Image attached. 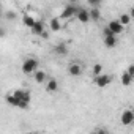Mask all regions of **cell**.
I'll list each match as a JSON object with an SVG mask.
<instances>
[{
	"instance_id": "cell-1",
	"label": "cell",
	"mask_w": 134,
	"mask_h": 134,
	"mask_svg": "<svg viewBox=\"0 0 134 134\" xmlns=\"http://www.w3.org/2000/svg\"><path fill=\"white\" fill-rule=\"evenodd\" d=\"M38 66H40V63H38V60L36 58H33V57H29V58H25L24 60V63H22V73L24 74H33L36 70H38Z\"/></svg>"
},
{
	"instance_id": "cell-2",
	"label": "cell",
	"mask_w": 134,
	"mask_h": 134,
	"mask_svg": "<svg viewBox=\"0 0 134 134\" xmlns=\"http://www.w3.org/2000/svg\"><path fill=\"white\" fill-rule=\"evenodd\" d=\"M79 8H81V7H77L76 3H68V5H66V7L62 10L60 19H71V18H76Z\"/></svg>"
},
{
	"instance_id": "cell-3",
	"label": "cell",
	"mask_w": 134,
	"mask_h": 134,
	"mask_svg": "<svg viewBox=\"0 0 134 134\" xmlns=\"http://www.w3.org/2000/svg\"><path fill=\"white\" fill-rule=\"evenodd\" d=\"M93 82H95V85H96L98 88H104V87H107V85L112 82V76L103 73V74H99V76H95Z\"/></svg>"
},
{
	"instance_id": "cell-4",
	"label": "cell",
	"mask_w": 134,
	"mask_h": 134,
	"mask_svg": "<svg viewBox=\"0 0 134 134\" xmlns=\"http://www.w3.org/2000/svg\"><path fill=\"white\" fill-rule=\"evenodd\" d=\"M120 121H121V125H125V126L132 125V123H134V110L125 109V110L121 112V115H120Z\"/></svg>"
},
{
	"instance_id": "cell-5",
	"label": "cell",
	"mask_w": 134,
	"mask_h": 134,
	"mask_svg": "<svg viewBox=\"0 0 134 134\" xmlns=\"http://www.w3.org/2000/svg\"><path fill=\"white\" fill-rule=\"evenodd\" d=\"M76 19H77L81 24H87V22H90V21H92V19H90V10L79 8V11H77V14H76Z\"/></svg>"
},
{
	"instance_id": "cell-6",
	"label": "cell",
	"mask_w": 134,
	"mask_h": 134,
	"mask_svg": "<svg viewBox=\"0 0 134 134\" xmlns=\"http://www.w3.org/2000/svg\"><path fill=\"white\" fill-rule=\"evenodd\" d=\"M68 74H70V76H73V77H77V76H81V74H82V66H81L79 63L73 62V63L68 66Z\"/></svg>"
},
{
	"instance_id": "cell-7",
	"label": "cell",
	"mask_w": 134,
	"mask_h": 134,
	"mask_svg": "<svg viewBox=\"0 0 134 134\" xmlns=\"http://www.w3.org/2000/svg\"><path fill=\"white\" fill-rule=\"evenodd\" d=\"M107 25H109V29H110V30H112L115 35H120V33L123 32V29H125V25H123V24H121L118 19H114V21H110Z\"/></svg>"
},
{
	"instance_id": "cell-8",
	"label": "cell",
	"mask_w": 134,
	"mask_h": 134,
	"mask_svg": "<svg viewBox=\"0 0 134 134\" xmlns=\"http://www.w3.org/2000/svg\"><path fill=\"white\" fill-rule=\"evenodd\" d=\"M44 88H46L47 93H54V92H57V90H58V82H57V79H54V77L47 79V82L44 84Z\"/></svg>"
},
{
	"instance_id": "cell-9",
	"label": "cell",
	"mask_w": 134,
	"mask_h": 134,
	"mask_svg": "<svg viewBox=\"0 0 134 134\" xmlns=\"http://www.w3.org/2000/svg\"><path fill=\"white\" fill-rule=\"evenodd\" d=\"M103 41H104V46H106V47H109V49H112V47H115V46L118 44V40H117V35H110V36H104V38H103Z\"/></svg>"
},
{
	"instance_id": "cell-10",
	"label": "cell",
	"mask_w": 134,
	"mask_h": 134,
	"mask_svg": "<svg viewBox=\"0 0 134 134\" xmlns=\"http://www.w3.org/2000/svg\"><path fill=\"white\" fill-rule=\"evenodd\" d=\"M54 54L57 55H66L68 54V46H66L65 43H58L54 46Z\"/></svg>"
},
{
	"instance_id": "cell-11",
	"label": "cell",
	"mask_w": 134,
	"mask_h": 134,
	"mask_svg": "<svg viewBox=\"0 0 134 134\" xmlns=\"http://www.w3.org/2000/svg\"><path fill=\"white\" fill-rule=\"evenodd\" d=\"M30 30H32V33H33V35L41 36V33L44 32V22H43V21H36V24H35Z\"/></svg>"
},
{
	"instance_id": "cell-12",
	"label": "cell",
	"mask_w": 134,
	"mask_h": 134,
	"mask_svg": "<svg viewBox=\"0 0 134 134\" xmlns=\"http://www.w3.org/2000/svg\"><path fill=\"white\" fill-rule=\"evenodd\" d=\"M13 93H14L19 99H22V101H30V98H32L29 90H14Z\"/></svg>"
},
{
	"instance_id": "cell-13",
	"label": "cell",
	"mask_w": 134,
	"mask_h": 134,
	"mask_svg": "<svg viewBox=\"0 0 134 134\" xmlns=\"http://www.w3.org/2000/svg\"><path fill=\"white\" fill-rule=\"evenodd\" d=\"M5 99H7V103H8L10 106H14V107H19V103H21V99H19V98H18L16 95H14V93H8Z\"/></svg>"
},
{
	"instance_id": "cell-14",
	"label": "cell",
	"mask_w": 134,
	"mask_h": 134,
	"mask_svg": "<svg viewBox=\"0 0 134 134\" xmlns=\"http://www.w3.org/2000/svg\"><path fill=\"white\" fill-rule=\"evenodd\" d=\"M33 77H35V81H36L38 84H44V82H46V79H47L46 73H44V71H41V70H36V71L33 73Z\"/></svg>"
},
{
	"instance_id": "cell-15",
	"label": "cell",
	"mask_w": 134,
	"mask_h": 134,
	"mask_svg": "<svg viewBox=\"0 0 134 134\" xmlns=\"http://www.w3.org/2000/svg\"><path fill=\"white\" fill-rule=\"evenodd\" d=\"M132 81H134V76H132V74H129L128 71H125V73L121 74V85L128 87V85H131V84H132Z\"/></svg>"
},
{
	"instance_id": "cell-16",
	"label": "cell",
	"mask_w": 134,
	"mask_h": 134,
	"mask_svg": "<svg viewBox=\"0 0 134 134\" xmlns=\"http://www.w3.org/2000/svg\"><path fill=\"white\" fill-rule=\"evenodd\" d=\"M22 24L25 25V27H29V29H32L35 24H36V19L35 18H32L30 14H25L24 18H22Z\"/></svg>"
},
{
	"instance_id": "cell-17",
	"label": "cell",
	"mask_w": 134,
	"mask_h": 134,
	"mask_svg": "<svg viewBox=\"0 0 134 134\" xmlns=\"http://www.w3.org/2000/svg\"><path fill=\"white\" fill-rule=\"evenodd\" d=\"M90 19L95 21V22L101 19V11L98 10V7H92V8H90Z\"/></svg>"
},
{
	"instance_id": "cell-18",
	"label": "cell",
	"mask_w": 134,
	"mask_h": 134,
	"mask_svg": "<svg viewBox=\"0 0 134 134\" xmlns=\"http://www.w3.org/2000/svg\"><path fill=\"white\" fill-rule=\"evenodd\" d=\"M49 25H51V30H52V32H58V30L62 29V24H60V18H52Z\"/></svg>"
},
{
	"instance_id": "cell-19",
	"label": "cell",
	"mask_w": 134,
	"mask_h": 134,
	"mask_svg": "<svg viewBox=\"0 0 134 134\" xmlns=\"http://www.w3.org/2000/svg\"><path fill=\"white\" fill-rule=\"evenodd\" d=\"M131 19H132V18H131V14H126V13H123V14L118 18V21H120L123 25H128V24L131 22Z\"/></svg>"
},
{
	"instance_id": "cell-20",
	"label": "cell",
	"mask_w": 134,
	"mask_h": 134,
	"mask_svg": "<svg viewBox=\"0 0 134 134\" xmlns=\"http://www.w3.org/2000/svg\"><path fill=\"white\" fill-rule=\"evenodd\" d=\"M92 71H93V74H95V76L103 74V65H101V63H96V65L93 66V70H92Z\"/></svg>"
},
{
	"instance_id": "cell-21",
	"label": "cell",
	"mask_w": 134,
	"mask_h": 134,
	"mask_svg": "<svg viewBox=\"0 0 134 134\" xmlns=\"http://www.w3.org/2000/svg\"><path fill=\"white\" fill-rule=\"evenodd\" d=\"M101 33H103V38H104V36H110V35H115V33H114V32L109 29V25H106V27L103 29V32H101Z\"/></svg>"
},
{
	"instance_id": "cell-22",
	"label": "cell",
	"mask_w": 134,
	"mask_h": 134,
	"mask_svg": "<svg viewBox=\"0 0 134 134\" xmlns=\"http://www.w3.org/2000/svg\"><path fill=\"white\" fill-rule=\"evenodd\" d=\"M87 2H88L90 7H99L103 3V0H87Z\"/></svg>"
},
{
	"instance_id": "cell-23",
	"label": "cell",
	"mask_w": 134,
	"mask_h": 134,
	"mask_svg": "<svg viewBox=\"0 0 134 134\" xmlns=\"http://www.w3.org/2000/svg\"><path fill=\"white\" fill-rule=\"evenodd\" d=\"M5 18L10 19V21H11V19H16V13H14V11H8V13L5 14Z\"/></svg>"
},
{
	"instance_id": "cell-24",
	"label": "cell",
	"mask_w": 134,
	"mask_h": 134,
	"mask_svg": "<svg viewBox=\"0 0 134 134\" xmlns=\"http://www.w3.org/2000/svg\"><path fill=\"white\" fill-rule=\"evenodd\" d=\"M126 71H128L129 74H132V76H134V65H129V66H128V70H126Z\"/></svg>"
},
{
	"instance_id": "cell-25",
	"label": "cell",
	"mask_w": 134,
	"mask_h": 134,
	"mask_svg": "<svg viewBox=\"0 0 134 134\" xmlns=\"http://www.w3.org/2000/svg\"><path fill=\"white\" fill-rule=\"evenodd\" d=\"M95 132H107V129L106 128H96V129H93Z\"/></svg>"
},
{
	"instance_id": "cell-26",
	"label": "cell",
	"mask_w": 134,
	"mask_h": 134,
	"mask_svg": "<svg viewBox=\"0 0 134 134\" xmlns=\"http://www.w3.org/2000/svg\"><path fill=\"white\" fill-rule=\"evenodd\" d=\"M129 14H131V18L134 19V7H131V10H129Z\"/></svg>"
},
{
	"instance_id": "cell-27",
	"label": "cell",
	"mask_w": 134,
	"mask_h": 134,
	"mask_svg": "<svg viewBox=\"0 0 134 134\" xmlns=\"http://www.w3.org/2000/svg\"><path fill=\"white\" fill-rule=\"evenodd\" d=\"M66 2H68V3H76L77 0H66Z\"/></svg>"
}]
</instances>
